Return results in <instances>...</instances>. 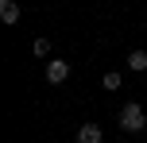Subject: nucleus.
I'll return each instance as SVG.
<instances>
[{"mask_svg": "<svg viewBox=\"0 0 147 143\" xmlns=\"http://www.w3.org/2000/svg\"><path fill=\"white\" fill-rule=\"evenodd\" d=\"M0 19L4 23H20V4L16 0H0Z\"/></svg>", "mask_w": 147, "mask_h": 143, "instance_id": "obj_4", "label": "nucleus"}, {"mask_svg": "<svg viewBox=\"0 0 147 143\" xmlns=\"http://www.w3.org/2000/svg\"><path fill=\"white\" fill-rule=\"evenodd\" d=\"M101 124H81L78 128V136H74V143H101Z\"/></svg>", "mask_w": 147, "mask_h": 143, "instance_id": "obj_3", "label": "nucleus"}, {"mask_svg": "<svg viewBox=\"0 0 147 143\" xmlns=\"http://www.w3.org/2000/svg\"><path fill=\"white\" fill-rule=\"evenodd\" d=\"M101 85H105V89H120V85H124V74H116V70H112V74L101 77Z\"/></svg>", "mask_w": 147, "mask_h": 143, "instance_id": "obj_6", "label": "nucleus"}, {"mask_svg": "<svg viewBox=\"0 0 147 143\" xmlns=\"http://www.w3.org/2000/svg\"><path fill=\"white\" fill-rule=\"evenodd\" d=\"M47 81H51V85H62V81H66V77H70V62L66 58H51V62H47Z\"/></svg>", "mask_w": 147, "mask_h": 143, "instance_id": "obj_2", "label": "nucleus"}, {"mask_svg": "<svg viewBox=\"0 0 147 143\" xmlns=\"http://www.w3.org/2000/svg\"><path fill=\"white\" fill-rule=\"evenodd\" d=\"M128 70L143 74V70H147V50H132V54H128Z\"/></svg>", "mask_w": 147, "mask_h": 143, "instance_id": "obj_5", "label": "nucleus"}, {"mask_svg": "<svg viewBox=\"0 0 147 143\" xmlns=\"http://www.w3.org/2000/svg\"><path fill=\"white\" fill-rule=\"evenodd\" d=\"M31 50H35L39 58H51V39H35V43H31Z\"/></svg>", "mask_w": 147, "mask_h": 143, "instance_id": "obj_7", "label": "nucleus"}, {"mask_svg": "<svg viewBox=\"0 0 147 143\" xmlns=\"http://www.w3.org/2000/svg\"><path fill=\"white\" fill-rule=\"evenodd\" d=\"M120 132H128V136H143L147 132V112L140 101H132V105L120 108Z\"/></svg>", "mask_w": 147, "mask_h": 143, "instance_id": "obj_1", "label": "nucleus"}]
</instances>
